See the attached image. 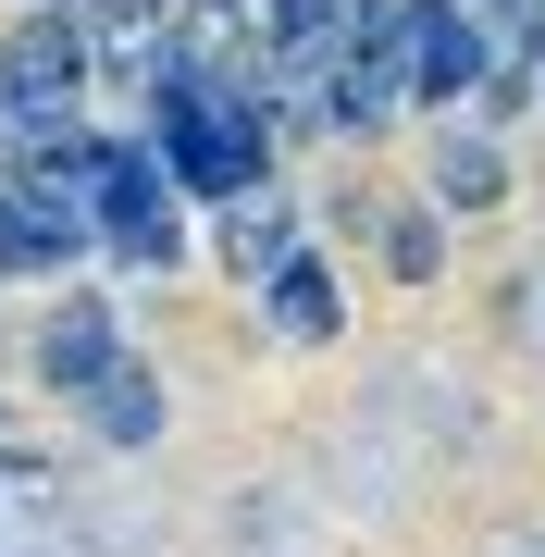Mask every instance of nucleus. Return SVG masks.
<instances>
[{"mask_svg": "<svg viewBox=\"0 0 545 557\" xmlns=\"http://www.w3.org/2000/svg\"><path fill=\"white\" fill-rule=\"evenodd\" d=\"M186 199L162 186V161H149V137H100V186H87V248H112L124 273H162V260H186Z\"/></svg>", "mask_w": 545, "mask_h": 557, "instance_id": "nucleus-1", "label": "nucleus"}, {"mask_svg": "<svg viewBox=\"0 0 545 557\" xmlns=\"http://www.w3.org/2000/svg\"><path fill=\"white\" fill-rule=\"evenodd\" d=\"M261 322H273L285 347H335V335H347V285H335V260L310 248V236L261 273Z\"/></svg>", "mask_w": 545, "mask_h": 557, "instance_id": "nucleus-2", "label": "nucleus"}, {"mask_svg": "<svg viewBox=\"0 0 545 557\" xmlns=\"http://www.w3.org/2000/svg\"><path fill=\"white\" fill-rule=\"evenodd\" d=\"M112 359H137V347H124V310H112V298H62V310L38 322V384H50V397H87Z\"/></svg>", "mask_w": 545, "mask_h": 557, "instance_id": "nucleus-3", "label": "nucleus"}, {"mask_svg": "<svg viewBox=\"0 0 545 557\" xmlns=\"http://www.w3.org/2000/svg\"><path fill=\"white\" fill-rule=\"evenodd\" d=\"M298 236H310V211L285 199L273 174H261V186H236V199H223V273H248V285H261V273H273V260L298 248Z\"/></svg>", "mask_w": 545, "mask_h": 557, "instance_id": "nucleus-4", "label": "nucleus"}, {"mask_svg": "<svg viewBox=\"0 0 545 557\" xmlns=\"http://www.w3.org/2000/svg\"><path fill=\"white\" fill-rule=\"evenodd\" d=\"M75 409H87V434H100V446H162V372H149V359H112Z\"/></svg>", "mask_w": 545, "mask_h": 557, "instance_id": "nucleus-5", "label": "nucleus"}, {"mask_svg": "<svg viewBox=\"0 0 545 557\" xmlns=\"http://www.w3.org/2000/svg\"><path fill=\"white\" fill-rule=\"evenodd\" d=\"M384 273H397V285H434L446 273V211L434 199H397V211H384Z\"/></svg>", "mask_w": 545, "mask_h": 557, "instance_id": "nucleus-6", "label": "nucleus"}, {"mask_svg": "<svg viewBox=\"0 0 545 557\" xmlns=\"http://www.w3.org/2000/svg\"><path fill=\"white\" fill-rule=\"evenodd\" d=\"M434 186H446V211H484L496 186H508V174H496V137H446V161H434Z\"/></svg>", "mask_w": 545, "mask_h": 557, "instance_id": "nucleus-7", "label": "nucleus"}, {"mask_svg": "<svg viewBox=\"0 0 545 557\" xmlns=\"http://www.w3.org/2000/svg\"><path fill=\"white\" fill-rule=\"evenodd\" d=\"M533 87H545V75H533Z\"/></svg>", "mask_w": 545, "mask_h": 557, "instance_id": "nucleus-8", "label": "nucleus"}]
</instances>
